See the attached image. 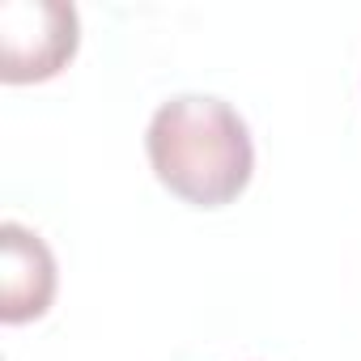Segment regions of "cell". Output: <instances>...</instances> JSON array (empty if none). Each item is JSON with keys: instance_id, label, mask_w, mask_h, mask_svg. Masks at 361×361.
Segmentation results:
<instances>
[{"instance_id": "2", "label": "cell", "mask_w": 361, "mask_h": 361, "mask_svg": "<svg viewBox=\"0 0 361 361\" xmlns=\"http://www.w3.org/2000/svg\"><path fill=\"white\" fill-rule=\"evenodd\" d=\"M77 9L60 0H5L0 5V77L9 85L47 81L77 56Z\"/></svg>"}, {"instance_id": "3", "label": "cell", "mask_w": 361, "mask_h": 361, "mask_svg": "<svg viewBox=\"0 0 361 361\" xmlns=\"http://www.w3.org/2000/svg\"><path fill=\"white\" fill-rule=\"evenodd\" d=\"M56 298V259L47 243L18 226H0V319L5 323H30L47 314Z\"/></svg>"}, {"instance_id": "1", "label": "cell", "mask_w": 361, "mask_h": 361, "mask_svg": "<svg viewBox=\"0 0 361 361\" xmlns=\"http://www.w3.org/2000/svg\"><path fill=\"white\" fill-rule=\"evenodd\" d=\"M157 183L196 209L238 200L255 170L247 119L213 94H178L161 102L145 132Z\"/></svg>"}]
</instances>
